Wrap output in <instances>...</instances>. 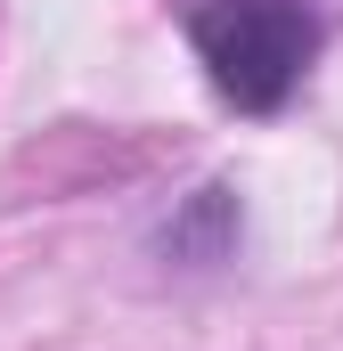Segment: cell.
<instances>
[{"instance_id":"1","label":"cell","mask_w":343,"mask_h":351,"mask_svg":"<svg viewBox=\"0 0 343 351\" xmlns=\"http://www.w3.org/2000/svg\"><path fill=\"white\" fill-rule=\"evenodd\" d=\"M180 25L204 82L237 114H278L327 49V16L311 0H188Z\"/></svg>"}]
</instances>
